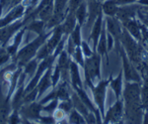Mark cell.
Wrapping results in <instances>:
<instances>
[{"label":"cell","mask_w":148,"mask_h":124,"mask_svg":"<svg viewBox=\"0 0 148 124\" xmlns=\"http://www.w3.org/2000/svg\"><path fill=\"white\" fill-rule=\"evenodd\" d=\"M100 13V5L97 0H90L88 4V23L91 24L92 22H95Z\"/></svg>","instance_id":"cell-14"},{"label":"cell","mask_w":148,"mask_h":124,"mask_svg":"<svg viewBox=\"0 0 148 124\" xmlns=\"http://www.w3.org/2000/svg\"><path fill=\"white\" fill-rule=\"evenodd\" d=\"M73 59H74V62H76V63L78 64L79 66H81L83 68L84 67V59H83V52L82 50H81L80 46L79 47H76L75 49V52L73 53Z\"/></svg>","instance_id":"cell-23"},{"label":"cell","mask_w":148,"mask_h":124,"mask_svg":"<svg viewBox=\"0 0 148 124\" xmlns=\"http://www.w3.org/2000/svg\"><path fill=\"white\" fill-rule=\"evenodd\" d=\"M65 112L62 110V109L60 108H57L56 109V111L53 112V114H52V116H53V118L56 119V121H61L62 119L64 118V116H65Z\"/></svg>","instance_id":"cell-32"},{"label":"cell","mask_w":148,"mask_h":124,"mask_svg":"<svg viewBox=\"0 0 148 124\" xmlns=\"http://www.w3.org/2000/svg\"><path fill=\"white\" fill-rule=\"evenodd\" d=\"M51 55V51L49 50V48H47L46 43H45V44L39 49L37 55H36V58L39 60V61H42V60H44V59L47 58V57H49Z\"/></svg>","instance_id":"cell-20"},{"label":"cell","mask_w":148,"mask_h":124,"mask_svg":"<svg viewBox=\"0 0 148 124\" xmlns=\"http://www.w3.org/2000/svg\"><path fill=\"white\" fill-rule=\"evenodd\" d=\"M25 28H26V31L34 32L39 36V35H42L46 33L47 25L45 21L40 20L39 18H36V19H33V20L29 21L25 25Z\"/></svg>","instance_id":"cell-11"},{"label":"cell","mask_w":148,"mask_h":124,"mask_svg":"<svg viewBox=\"0 0 148 124\" xmlns=\"http://www.w3.org/2000/svg\"><path fill=\"white\" fill-rule=\"evenodd\" d=\"M42 105L44 104H42L40 101H33L31 103L24 104L19 110L21 117L28 119L31 122H38L40 117V112L42 111Z\"/></svg>","instance_id":"cell-3"},{"label":"cell","mask_w":148,"mask_h":124,"mask_svg":"<svg viewBox=\"0 0 148 124\" xmlns=\"http://www.w3.org/2000/svg\"><path fill=\"white\" fill-rule=\"evenodd\" d=\"M101 30H102V15H101V13H100L97 19L95 20L91 36H90V39L93 40V43H94V49L98 45V39H99V37H100Z\"/></svg>","instance_id":"cell-15"},{"label":"cell","mask_w":148,"mask_h":124,"mask_svg":"<svg viewBox=\"0 0 148 124\" xmlns=\"http://www.w3.org/2000/svg\"><path fill=\"white\" fill-rule=\"evenodd\" d=\"M51 68L52 67H49L47 70L45 71V73L42 76L40 80H39L37 85V89H38V98H40L45 92L47 91V89L52 85V82H51Z\"/></svg>","instance_id":"cell-8"},{"label":"cell","mask_w":148,"mask_h":124,"mask_svg":"<svg viewBox=\"0 0 148 124\" xmlns=\"http://www.w3.org/2000/svg\"><path fill=\"white\" fill-rule=\"evenodd\" d=\"M63 30H62V27L61 25H57L54 27V29L52 30V33H51V36H49V39L47 40L46 44L49 50L51 51V53L52 54L56 49V47L58 45V43L62 40V36H63Z\"/></svg>","instance_id":"cell-9"},{"label":"cell","mask_w":148,"mask_h":124,"mask_svg":"<svg viewBox=\"0 0 148 124\" xmlns=\"http://www.w3.org/2000/svg\"><path fill=\"white\" fill-rule=\"evenodd\" d=\"M0 47H1V43H0Z\"/></svg>","instance_id":"cell-37"},{"label":"cell","mask_w":148,"mask_h":124,"mask_svg":"<svg viewBox=\"0 0 148 124\" xmlns=\"http://www.w3.org/2000/svg\"><path fill=\"white\" fill-rule=\"evenodd\" d=\"M128 28H130V30L131 31V33H132L134 36H136L138 37V35H139V33H138V28L136 26V24L133 23V22H130L128 24Z\"/></svg>","instance_id":"cell-34"},{"label":"cell","mask_w":148,"mask_h":124,"mask_svg":"<svg viewBox=\"0 0 148 124\" xmlns=\"http://www.w3.org/2000/svg\"><path fill=\"white\" fill-rule=\"evenodd\" d=\"M24 26H25V23H24V20L22 18L0 28V43H1V47L5 48L11 42V40L13 39L16 33L19 30L22 29Z\"/></svg>","instance_id":"cell-2"},{"label":"cell","mask_w":148,"mask_h":124,"mask_svg":"<svg viewBox=\"0 0 148 124\" xmlns=\"http://www.w3.org/2000/svg\"><path fill=\"white\" fill-rule=\"evenodd\" d=\"M80 48H81V50H82V52H83V55L87 57V58H89V57H91L93 55L91 49H90V47H89V45L87 44V42H85V41L81 42Z\"/></svg>","instance_id":"cell-31"},{"label":"cell","mask_w":148,"mask_h":124,"mask_svg":"<svg viewBox=\"0 0 148 124\" xmlns=\"http://www.w3.org/2000/svg\"><path fill=\"white\" fill-rule=\"evenodd\" d=\"M103 10L107 15H114L116 13V3H114V1H107L103 5Z\"/></svg>","instance_id":"cell-26"},{"label":"cell","mask_w":148,"mask_h":124,"mask_svg":"<svg viewBox=\"0 0 148 124\" xmlns=\"http://www.w3.org/2000/svg\"><path fill=\"white\" fill-rule=\"evenodd\" d=\"M22 122V117L20 115V112L16 110H12V112L10 113L7 120V123H11V124H17Z\"/></svg>","instance_id":"cell-27"},{"label":"cell","mask_w":148,"mask_h":124,"mask_svg":"<svg viewBox=\"0 0 148 124\" xmlns=\"http://www.w3.org/2000/svg\"><path fill=\"white\" fill-rule=\"evenodd\" d=\"M120 82H121V80H116V82H113V89H114V91L116 92V94H120Z\"/></svg>","instance_id":"cell-35"},{"label":"cell","mask_w":148,"mask_h":124,"mask_svg":"<svg viewBox=\"0 0 148 124\" xmlns=\"http://www.w3.org/2000/svg\"><path fill=\"white\" fill-rule=\"evenodd\" d=\"M39 64H40V61L35 57L34 59H32L31 61H29L28 63L23 67V71L26 73V76H27V77H29L31 78L33 76L35 75L36 71H37V69H38V66H39Z\"/></svg>","instance_id":"cell-17"},{"label":"cell","mask_w":148,"mask_h":124,"mask_svg":"<svg viewBox=\"0 0 148 124\" xmlns=\"http://www.w3.org/2000/svg\"><path fill=\"white\" fill-rule=\"evenodd\" d=\"M11 60L10 55L6 51V48L0 47V68L5 66L7 63Z\"/></svg>","instance_id":"cell-24"},{"label":"cell","mask_w":148,"mask_h":124,"mask_svg":"<svg viewBox=\"0 0 148 124\" xmlns=\"http://www.w3.org/2000/svg\"><path fill=\"white\" fill-rule=\"evenodd\" d=\"M38 89L35 87L34 89H32L31 91H29L28 94H25L24 96V104H27V103H31L33 101H36L38 99Z\"/></svg>","instance_id":"cell-22"},{"label":"cell","mask_w":148,"mask_h":124,"mask_svg":"<svg viewBox=\"0 0 148 124\" xmlns=\"http://www.w3.org/2000/svg\"><path fill=\"white\" fill-rule=\"evenodd\" d=\"M74 14H75L76 21H77L78 24H79L80 26H82L83 24L85 23L86 17H87V15H88L87 5H86L85 2H82V3L78 6V8L75 10Z\"/></svg>","instance_id":"cell-16"},{"label":"cell","mask_w":148,"mask_h":124,"mask_svg":"<svg viewBox=\"0 0 148 124\" xmlns=\"http://www.w3.org/2000/svg\"><path fill=\"white\" fill-rule=\"evenodd\" d=\"M25 13H26V6L23 3H20L18 5L14 6L12 9L6 12L5 16H3V17H1V19H0V28L4 27V26L8 25V24L15 22V21L19 20V19L24 18Z\"/></svg>","instance_id":"cell-5"},{"label":"cell","mask_w":148,"mask_h":124,"mask_svg":"<svg viewBox=\"0 0 148 124\" xmlns=\"http://www.w3.org/2000/svg\"><path fill=\"white\" fill-rule=\"evenodd\" d=\"M72 106H73V103H72V100L70 99H65V100H61L60 103H58V108L62 109L65 113H68L71 111L72 109Z\"/></svg>","instance_id":"cell-28"},{"label":"cell","mask_w":148,"mask_h":124,"mask_svg":"<svg viewBox=\"0 0 148 124\" xmlns=\"http://www.w3.org/2000/svg\"><path fill=\"white\" fill-rule=\"evenodd\" d=\"M3 82L0 80V123H7L8 117L12 112L11 96L3 94Z\"/></svg>","instance_id":"cell-6"},{"label":"cell","mask_w":148,"mask_h":124,"mask_svg":"<svg viewBox=\"0 0 148 124\" xmlns=\"http://www.w3.org/2000/svg\"><path fill=\"white\" fill-rule=\"evenodd\" d=\"M69 123H85V118L79 111L76 109L70 111V116H69Z\"/></svg>","instance_id":"cell-19"},{"label":"cell","mask_w":148,"mask_h":124,"mask_svg":"<svg viewBox=\"0 0 148 124\" xmlns=\"http://www.w3.org/2000/svg\"><path fill=\"white\" fill-rule=\"evenodd\" d=\"M121 3H130V2L133 1V0H119Z\"/></svg>","instance_id":"cell-36"},{"label":"cell","mask_w":148,"mask_h":124,"mask_svg":"<svg viewBox=\"0 0 148 124\" xmlns=\"http://www.w3.org/2000/svg\"><path fill=\"white\" fill-rule=\"evenodd\" d=\"M58 107V99L56 98V99H52L51 100L47 105H42V111H45V112H47V114H53V112L56 111V109Z\"/></svg>","instance_id":"cell-21"},{"label":"cell","mask_w":148,"mask_h":124,"mask_svg":"<svg viewBox=\"0 0 148 124\" xmlns=\"http://www.w3.org/2000/svg\"><path fill=\"white\" fill-rule=\"evenodd\" d=\"M25 32H26V28H25V26H24L22 29L19 30L18 32L16 33L15 36L13 37V40H11V42L5 47L6 51L8 52L9 55H10L11 60L15 58L16 54L18 53L19 49H20V47H21V44H22Z\"/></svg>","instance_id":"cell-7"},{"label":"cell","mask_w":148,"mask_h":124,"mask_svg":"<svg viewBox=\"0 0 148 124\" xmlns=\"http://www.w3.org/2000/svg\"><path fill=\"white\" fill-rule=\"evenodd\" d=\"M76 26V17L74 12H68L66 17L64 18V22L61 25L64 35H70L71 32Z\"/></svg>","instance_id":"cell-13"},{"label":"cell","mask_w":148,"mask_h":124,"mask_svg":"<svg viewBox=\"0 0 148 124\" xmlns=\"http://www.w3.org/2000/svg\"><path fill=\"white\" fill-rule=\"evenodd\" d=\"M26 73L22 71L18 80V85L16 87V90L14 91L13 95L11 97V105L12 110L19 111L20 108L24 105V96H25V80H26Z\"/></svg>","instance_id":"cell-4"},{"label":"cell","mask_w":148,"mask_h":124,"mask_svg":"<svg viewBox=\"0 0 148 124\" xmlns=\"http://www.w3.org/2000/svg\"><path fill=\"white\" fill-rule=\"evenodd\" d=\"M51 33L52 31L49 33H45L42 35H39L32 42L28 43L27 45L20 48L18 53L16 54L15 58L11 60L12 63L17 64V67L23 68L29 61H31L32 59L35 58L38 51H39V49L47 42V40L51 35Z\"/></svg>","instance_id":"cell-1"},{"label":"cell","mask_w":148,"mask_h":124,"mask_svg":"<svg viewBox=\"0 0 148 124\" xmlns=\"http://www.w3.org/2000/svg\"><path fill=\"white\" fill-rule=\"evenodd\" d=\"M60 78H61L60 68H59L58 64H56V68H54V70H53V73H51V82H52V87H53V89L57 85Z\"/></svg>","instance_id":"cell-25"},{"label":"cell","mask_w":148,"mask_h":124,"mask_svg":"<svg viewBox=\"0 0 148 124\" xmlns=\"http://www.w3.org/2000/svg\"><path fill=\"white\" fill-rule=\"evenodd\" d=\"M70 38L77 47H79L81 45V42H82L81 41V26L79 24H76L75 28L70 34Z\"/></svg>","instance_id":"cell-18"},{"label":"cell","mask_w":148,"mask_h":124,"mask_svg":"<svg viewBox=\"0 0 148 124\" xmlns=\"http://www.w3.org/2000/svg\"><path fill=\"white\" fill-rule=\"evenodd\" d=\"M39 122H40V123H56V121L51 114H49V115H45V116L40 115Z\"/></svg>","instance_id":"cell-33"},{"label":"cell","mask_w":148,"mask_h":124,"mask_svg":"<svg viewBox=\"0 0 148 124\" xmlns=\"http://www.w3.org/2000/svg\"><path fill=\"white\" fill-rule=\"evenodd\" d=\"M105 89H106V82H100L97 87H93V94L96 103L99 106L102 113H104V100H105Z\"/></svg>","instance_id":"cell-10"},{"label":"cell","mask_w":148,"mask_h":124,"mask_svg":"<svg viewBox=\"0 0 148 124\" xmlns=\"http://www.w3.org/2000/svg\"><path fill=\"white\" fill-rule=\"evenodd\" d=\"M69 73H70L71 78V83L74 89H82V80L80 78L79 73V65L76 62H70V69H69Z\"/></svg>","instance_id":"cell-12"},{"label":"cell","mask_w":148,"mask_h":124,"mask_svg":"<svg viewBox=\"0 0 148 124\" xmlns=\"http://www.w3.org/2000/svg\"><path fill=\"white\" fill-rule=\"evenodd\" d=\"M84 0H69L68 1V12H75L78 6L80 5Z\"/></svg>","instance_id":"cell-30"},{"label":"cell","mask_w":148,"mask_h":124,"mask_svg":"<svg viewBox=\"0 0 148 124\" xmlns=\"http://www.w3.org/2000/svg\"><path fill=\"white\" fill-rule=\"evenodd\" d=\"M106 38H105V34L104 32H103V35L101 37V39H100V42L99 44L97 45V49H98V52H99V54L101 55H104L105 52H106Z\"/></svg>","instance_id":"cell-29"}]
</instances>
